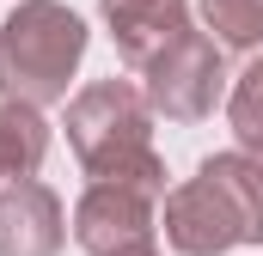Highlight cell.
I'll list each match as a JSON object with an SVG mask.
<instances>
[{"label": "cell", "instance_id": "cell-1", "mask_svg": "<svg viewBox=\"0 0 263 256\" xmlns=\"http://www.w3.org/2000/svg\"><path fill=\"white\" fill-rule=\"evenodd\" d=\"M165 238L184 256H227L239 244H263V171L251 146L202 159L196 177L165 195Z\"/></svg>", "mask_w": 263, "mask_h": 256}, {"label": "cell", "instance_id": "cell-2", "mask_svg": "<svg viewBox=\"0 0 263 256\" xmlns=\"http://www.w3.org/2000/svg\"><path fill=\"white\" fill-rule=\"evenodd\" d=\"M153 104L135 92L129 79H92L67 104V146L92 177L135 183L147 195H165V165L153 153Z\"/></svg>", "mask_w": 263, "mask_h": 256}, {"label": "cell", "instance_id": "cell-3", "mask_svg": "<svg viewBox=\"0 0 263 256\" xmlns=\"http://www.w3.org/2000/svg\"><path fill=\"white\" fill-rule=\"evenodd\" d=\"M86 55V25L55 0H25L0 25V98L18 104H62L67 79Z\"/></svg>", "mask_w": 263, "mask_h": 256}, {"label": "cell", "instance_id": "cell-4", "mask_svg": "<svg viewBox=\"0 0 263 256\" xmlns=\"http://www.w3.org/2000/svg\"><path fill=\"white\" fill-rule=\"evenodd\" d=\"M141 73H147V104L159 116H172V122H202L214 110V98H220V79H227L220 43L208 31H196V25H184Z\"/></svg>", "mask_w": 263, "mask_h": 256}, {"label": "cell", "instance_id": "cell-5", "mask_svg": "<svg viewBox=\"0 0 263 256\" xmlns=\"http://www.w3.org/2000/svg\"><path fill=\"white\" fill-rule=\"evenodd\" d=\"M153 201L159 195L135 189V183L92 177V189L73 207V244L86 256H117V250H135V244H153Z\"/></svg>", "mask_w": 263, "mask_h": 256}, {"label": "cell", "instance_id": "cell-6", "mask_svg": "<svg viewBox=\"0 0 263 256\" xmlns=\"http://www.w3.org/2000/svg\"><path fill=\"white\" fill-rule=\"evenodd\" d=\"M67 238L62 201L37 177H12L0 189V256H55Z\"/></svg>", "mask_w": 263, "mask_h": 256}, {"label": "cell", "instance_id": "cell-7", "mask_svg": "<svg viewBox=\"0 0 263 256\" xmlns=\"http://www.w3.org/2000/svg\"><path fill=\"white\" fill-rule=\"evenodd\" d=\"M117 31V49H123V61L129 67H147L184 25H190V12H184V0H153V6H141V12H123V18H110Z\"/></svg>", "mask_w": 263, "mask_h": 256}, {"label": "cell", "instance_id": "cell-8", "mask_svg": "<svg viewBox=\"0 0 263 256\" xmlns=\"http://www.w3.org/2000/svg\"><path fill=\"white\" fill-rule=\"evenodd\" d=\"M49 153V122L37 116V104L0 98V177H31Z\"/></svg>", "mask_w": 263, "mask_h": 256}, {"label": "cell", "instance_id": "cell-9", "mask_svg": "<svg viewBox=\"0 0 263 256\" xmlns=\"http://www.w3.org/2000/svg\"><path fill=\"white\" fill-rule=\"evenodd\" d=\"M202 12H208V31H220V43L233 49L263 43V0H202Z\"/></svg>", "mask_w": 263, "mask_h": 256}, {"label": "cell", "instance_id": "cell-10", "mask_svg": "<svg viewBox=\"0 0 263 256\" xmlns=\"http://www.w3.org/2000/svg\"><path fill=\"white\" fill-rule=\"evenodd\" d=\"M227 122H233V134H239L245 146L263 140V55L239 73V86H233V98H227Z\"/></svg>", "mask_w": 263, "mask_h": 256}, {"label": "cell", "instance_id": "cell-11", "mask_svg": "<svg viewBox=\"0 0 263 256\" xmlns=\"http://www.w3.org/2000/svg\"><path fill=\"white\" fill-rule=\"evenodd\" d=\"M141 6H153V0H104V12H110V18H123V12H141Z\"/></svg>", "mask_w": 263, "mask_h": 256}, {"label": "cell", "instance_id": "cell-12", "mask_svg": "<svg viewBox=\"0 0 263 256\" xmlns=\"http://www.w3.org/2000/svg\"><path fill=\"white\" fill-rule=\"evenodd\" d=\"M117 256H159L153 244H135V250H117Z\"/></svg>", "mask_w": 263, "mask_h": 256}, {"label": "cell", "instance_id": "cell-13", "mask_svg": "<svg viewBox=\"0 0 263 256\" xmlns=\"http://www.w3.org/2000/svg\"><path fill=\"white\" fill-rule=\"evenodd\" d=\"M251 159H257V171H263V140H251Z\"/></svg>", "mask_w": 263, "mask_h": 256}]
</instances>
